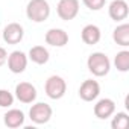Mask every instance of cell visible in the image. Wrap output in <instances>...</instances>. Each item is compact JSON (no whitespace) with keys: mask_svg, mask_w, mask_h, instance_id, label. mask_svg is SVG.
<instances>
[{"mask_svg":"<svg viewBox=\"0 0 129 129\" xmlns=\"http://www.w3.org/2000/svg\"><path fill=\"white\" fill-rule=\"evenodd\" d=\"M5 124L8 127H20L24 124V114L23 111L20 109H9L6 114H5Z\"/></svg>","mask_w":129,"mask_h":129,"instance_id":"5bb4252c","label":"cell"},{"mask_svg":"<svg viewBox=\"0 0 129 129\" xmlns=\"http://www.w3.org/2000/svg\"><path fill=\"white\" fill-rule=\"evenodd\" d=\"M26 15L35 23H41L50 15V5L47 0H30L26 6Z\"/></svg>","mask_w":129,"mask_h":129,"instance_id":"7a4b0ae2","label":"cell"},{"mask_svg":"<svg viewBox=\"0 0 129 129\" xmlns=\"http://www.w3.org/2000/svg\"><path fill=\"white\" fill-rule=\"evenodd\" d=\"M6 59H8V53H6V50H5L3 47H0V67H2L3 64L6 62Z\"/></svg>","mask_w":129,"mask_h":129,"instance_id":"44dd1931","label":"cell"},{"mask_svg":"<svg viewBox=\"0 0 129 129\" xmlns=\"http://www.w3.org/2000/svg\"><path fill=\"white\" fill-rule=\"evenodd\" d=\"M115 111V103L111 99H100L96 105H94V115L97 118H108L114 114Z\"/></svg>","mask_w":129,"mask_h":129,"instance_id":"7c38bea8","label":"cell"},{"mask_svg":"<svg viewBox=\"0 0 129 129\" xmlns=\"http://www.w3.org/2000/svg\"><path fill=\"white\" fill-rule=\"evenodd\" d=\"M52 106L50 105H47V103H44V102H38V103H35V105H32V108H30V111H29V117H30V120L34 121V123H37V124H44V123H47L49 120H50V117H52Z\"/></svg>","mask_w":129,"mask_h":129,"instance_id":"277c9868","label":"cell"},{"mask_svg":"<svg viewBox=\"0 0 129 129\" xmlns=\"http://www.w3.org/2000/svg\"><path fill=\"white\" fill-rule=\"evenodd\" d=\"M100 37H102V32H100V29L96 24L84 26V29H82V40H84L85 44H88V46L97 44L100 41Z\"/></svg>","mask_w":129,"mask_h":129,"instance_id":"4fadbf2b","label":"cell"},{"mask_svg":"<svg viewBox=\"0 0 129 129\" xmlns=\"http://www.w3.org/2000/svg\"><path fill=\"white\" fill-rule=\"evenodd\" d=\"M84 2V5L88 8V9H91V11H99V9H102L103 6H105V2L106 0H82Z\"/></svg>","mask_w":129,"mask_h":129,"instance_id":"ffe728a7","label":"cell"},{"mask_svg":"<svg viewBox=\"0 0 129 129\" xmlns=\"http://www.w3.org/2000/svg\"><path fill=\"white\" fill-rule=\"evenodd\" d=\"M87 66H88V70L94 75V76H105L109 73V69H111V61L109 58L102 53V52H94L88 56V61H87Z\"/></svg>","mask_w":129,"mask_h":129,"instance_id":"6da1fadb","label":"cell"},{"mask_svg":"<svg viewBox=\"0 0 129 129\" xmlns=\"http://www.w3.org/2000/svg\"><path fill=\"white\" fill-rule=\"evenodd\" d=\"M112 129H126L129 126V117L126 112H117L111 121Z\"/></svg>","mask_w":129,"mask_h":129,"instance_id":"ac0fdd59","label":"cell"},{"mask_svg":"<svg viewBox=\"0 0 129 129\" xmlns=\"http://www.w3.org/2000/svg\"><path fill=\"white\" fill-rule=\"evenodd\" d=\"M44 90H46V94H47L50 99L58 100V99L64 97V94H66V91H67V84H66V81H64L61 76L53 75V76H50V78L46 81Z\"/></svg>","mask_w":129,"mask_h":129,"instance_id":"3957f363","label":"cell"},{"mask_svg":"<svg viewBox=\"0 0 129 129\" xmlns=\"http://www.w3.org/2000/svg\"><path fill=\"white\" fill-rule=\"evenodd\" d=\"M49 50L43 46H35L29 50V59L35 64H40V66H43V64H46L49 61Z\"/></svg>","mask_w":129,"mask_h":129,"instance_id":"2e32d148","label":"cell"},{"mask_svg":"<svg viewBox=\"0 0 129 129\" xmlns=\"http://www.w3.org/2000/svg\"><path fill=\"white\" fill-rule=\"evenodd\" d=\"M114 64H115V67L118 72L121 73H126L129 70V52L127 50H121L115 55L114 58Z\"/></svg>","mask_w":129,"mask_h":129,"instance_id":"e0dca14e","label":"cell"},{"mask_svg":"<svg viewBox=\"0 0 129 129\" xmlns=\"http://www.w3.org/2000/svg\"><path fill=\"white\" fill-rule=\"evenodd\" d=\"M14 103V96L12 93H9L8 90L0 88V106L2 108H8Z\"/></svg>","mask_w":129,"mask_h":129,"instance_id":"d6986e66","label":"cell"},{"mask_svg":"<svg viewBox=\"0 0 129 129\" xmlns=\"http://www.w3.org/2000/svg\"><path fill=\"white\" fill-rule=\"evenodd\" d=\"M108 12H109V17L112 20L120 21V20H124L127 17L129 8H127V3L124 0H112L109 8H108Z\"/></svg>","mask_w":129,"mask_h":129,"instance_id":"8fae6325","label":"cell"},{"mask_svg":"<svg viewBox=\"0 0 129 129\" xmlns=\"http://www.w3.org/2000/svg\"><path fill=\"white\" fill-rule=\"evenodd\" d=\"M46 43L53 47H64L69 43V34L64 29L52 27L46 32Z\"/></svg>","mask_w":129,"mask_h":129,"instance_id":"ba28073f","label":"cell"},{"mask_svg":"<svg viewBox=\"0 0 129 129\" xmlns=\"http://www.w3.org/2000/svg\"><path fill=\"white\" fill-rule=\"evenodd\" d=\"M24 37V29L18 23H9L3 29V40L8 44H18Z\"/></svg>","mask_w":129,"mask_h":129,"instance_id":"9c48e42d","label":"cell"},{"mask_svg":"<svg viewBox=\"0 0 129 129\" xmlns=\"http://www.w3.org/2000/svg\"><path fill=\"white\" fill-rule=\"evenodd\" d=\"M15 97L23 103H32L37 99V88L29 82H20L15 87Z\"/></svg>","mask_w":129,"mask_h":129,"instance_id":"30bf717a","label":"cell"},{"mask_svg":"<svg viewBox=\"0 0 129 129\" xmlns=\"http://www.w3.org/2000/svg\"><path fill=\"white\" fill-rule=\"evenodd\" d=\"M56 11L61 20L70 21L79 14V0H59Z\"/></svg>","mask_w":129,"mask_h":129,"instance_id":"5b68a950","label":"cell"},{"mask_svg":"<svg viewBox=\"0 0 129 129\" xmlns=\"http://www.w3.org/2000/svg\"><path fill=\"white\" fill-rule=\"evenodd\" d=\"M100 94V85L93 81V79H87L82 82L81 88H79V97L85 102H91L94 99H97V96Z\"/></svg>","mask_w":129,"mask_h":129,"instance_id":"52a82bcc","label":"cell"},{"mask_svg":"<svg viewBox=\"0 0 129 129\" xmlns=\"http://www.w3.org/2000/svg\"><path fill=\"white\" fill-rule=\"evenodd\" d=\"M8 67L12 73L18 75V73H23L27 67V56L24 52H20V50H14L9 56H8Z\"/></svg>","mask_w":129,"mask_h":129,"instance_id":"8992f818","label":"cell"},{"mask_svg":"<svg viewBox=\"0 0 129 129\" xmlns=\"http://www.w3.org/2000/svg\"><path fill=\"white\" fill-rule=\"evenodd\" d=\"M112 38H114V41H115L118 46H121V47L129 46V24H127V23H123V24L117 26V27L114 29Z\"/></svg>","mask_w":129,"mask_h":129,"instance_id":"9a60e30c","label":"cell"}]
</instances>
